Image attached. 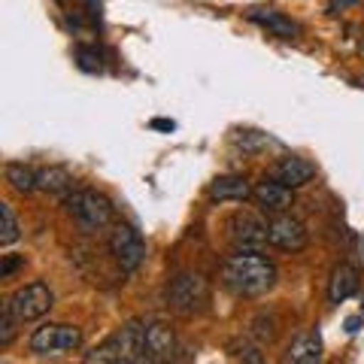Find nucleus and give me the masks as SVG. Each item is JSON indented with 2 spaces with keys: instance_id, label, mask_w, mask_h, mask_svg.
I'll return each instance as SVG.
<instances>
[{
  "instance_id": "22",
  "label": "nucleus",
  "mask_w": 364,
  "mask_h": 364,
  "mask_svg": "<svg viewBox=\"0 0 364 364\" xmlns=\"http://www.w3.org/2000/svg\"><path fill=\"white\" fill-rule=\"evenodd\" d=\"M76 61L85 73H97L100 70V52L91 46H76Z\"/></svg>"
},
{
  "instance_id": "19",
  "label": "nucleus",
  "mask_w": 364,
  "mask_h": 364,
  "mask_svg": "<svg viewBox=\"0 0 364 364\" xmlns=\"http://www.w3.org/2000/svg\"><path fill=\"white\" fill-rule=\"evenodd\" d=\"M234 146L237 149H243V152H249V155H255V152L267 149V146H277V143H273L264 131H237Z\"/></svg>"
},
{
  "instance_id": "21",
  "label": "nucleus",
  "mask_w": 364,
  "mask_h": 364,
  "mask_svg": "<svg viewBox=\"0 0 364 364\" xmlns=\"http://www.w3.org/2000/svg\"><path fill=\"white\" fill-rule=\"evenodd\" d=\"M18 318H16V313L9 310V306L4 304V310H0V349H6L9 343L16 340V334H18Z\"/></svg>"
},
{
  "instance_id": "26",
  "label": "nucleus",
  "mask_w": 364,
  "mask_h": 364,
  "mask_svg": "<svg viewBox=\"0 0 364 364\" xmlns=\"http://www.w3.org/2000/svg\"><path fill=\"white\" fill-rule=\"evenodd\" d=\"M358 325H361V318H349V322H346V331H349V334H355V331H358Z\"/></svg>"
},
{
  "instance_id": "20",
  "label": "nucleus",
  "mask_w": 364,
  "mask_h": 364,
  "mask_svg": "<svg viewBox=\"0 0 364 364\" xmlns=\"http://www.w3.org/2000/svg\"><path fill=\"white\" fill-rule=\"evenodd\" d=\"M0 219H4V225H0V246H13L18 240V219L9 203H0Z\"/></svg>"
},
{
  "instance_id": "9",
  "label": "nucleus",
  "mask_w": 364,
  "mask_h": 364,
  "mask_svg": "<svg viewBox=\"0 0 364 364\" xmlns=\"http://www.w3.org/2000/svg\"><path fill=\"white\" fill-rule=\"evenodd\" d=\"M267 240L270 246L282 249V252H304L306 243H310V231H306V225L301 219H294L289 213H279V215H270Z\"/></svg>"
},
{
  "instance_id": "16",
  "label": "nucleus",
  "mask_w": 364,
  "mask_h": 364,
  "mask_svg": "<svg viewBox=\"0 0 364 364\" xmlns=\"http://www.w3.org/2000/svg\"><path fill=\"white\" fill-rule=\"evenodd\" d=\"M286 361L291 364H316L322 361V337H318V331H306L301 334L294 343L289 346L286 352Z\"/></svg>"
},
{
  "instance_id": "17",
  "label": "nucleus",
  "mask_w": 364,
  "mask_h": 364,
  "mask_svg": "<svg viewBox=\"0 0 364 364\" xmlns=\"http://www.w3.org/2000/svg\"><path fill=\"white\" fill-rule=\"evenodd\" d=\"M37 188L49 191V195L67 198L73 191V176L67 173L64 167H46V170H37Z\"/></svg>"
},
{
  "instance_id": "6",
  "label": "nucleus",
  "mask_w": 364,
  "mask_h": 364,
  "mask_svg": "<svg viewBox=\"0 0 364 364\" xmlns=\"http://www.w3.org/2000/svg\"><path fill=\"white\" fill-rule=\"evenodd\" d=\"M6 306L16 313V318L21 325L25 322H37V318H43L46 313L55 306V294L52 289L46 286V282H28V286H21L13 291V298L6 301Z\"/></svg>"
},
{
  "instance_id": "11",
  "label": "nucleus",
  "mask_w": 364,
  "mask_h": 364,
  "mask_svg": "<svg viewBox=\"0 0 364 364\" xmlns=\"http://www.w3.org/2000/svg\"><path fill=\"white\" fill-rule=\"evenodd\" d=\"M291 191L289 186H282L279 179H264V182H258V186L252 188V198L258 203V210L264 213V215H279V213H289L291 207Z\"/></svg>"
},
{
  "instance_id": "7",
  "label": "nucleus",
  "mask_w": 364,
  "mask_h": 364,
  "mask_svg": "<svg viewBox=\"0 0 364 364\" xmlns=\"http://www.w3.org/2000/svg\"><path fill=\"white\" fill-rule=\"evenodd\" d=\"M28 346L33 355H61L82 346V331L76 325H43L31 334Z\"/></svg>"
},
{
  "instance_id": "3",
  "label": "nucleus",
  "mask_w": 364,
  "mask_h": 364,
  "mask_svg": "<svg viewBox=\"0 0 364 364\" xmlns=\"http://www.w3.org/2000/svg\"><path fill=\"white\" fill-rule=\"evenodd\" d=\"M164 301L182 318L200 316L210 306V282L200 273H176L164 289Z\"/></svg>"
},
{
  "instance_id": "13",
  "label": "nucleus",
  "mask_w": 364,
  "mask_h": 364,
  "mask_svg": "<svg viewBox=\"0 0 364 364\" xmlns=\"http://www.w3.org/2000/svg\"><path fill=\"white\" fill-rule=\"evenodd\" d=\"M207 198L215 200V203H228V200L246 203L249 198H252V188H249V182L243 176H219V179L210 182Z\"/></svg>"
},
{
  "instance_id": "1",
  "label": "nucleus",
  "mask_w": 364,
  "mask_h": 364,
  "mask_svg": "<svg viewBox=\"0 0 364 364\" xmlns=\"http://www.w3.org/2000/svg\"><path fill=\"white\" fill-rule=\"evenodd\" d=\"M222 286L237 298H261L277 286V264L261 252H237L222 261Z\"/></svg>"
},
{
  "instance_id": "24",
  "label": "nucleus",
  "mask_w": 364,
  "mask_h": 364,
  "mask_svg": "<svg viewBox=\"0 0 364 364\" xmlns=\"http://www.w3.org/2000/svg\"><path fill=\"white\" fill-rule=\"evenodd\" d=\"M18 267H25V258L21 255H4V261H0V279H9Z\"/></svg>"
},
{
  "instance_id": "4",
  "label": "nucleus",
  "mask_w": 364,
  "mask_h": 364,
  "mask_svg": "<svg viewBox=\"0 0 364 364\" xmlns=\"http://www.w3.org/2000/svg\"><path fill=\"white\" fill-rule=\"evenodd\" d=\"M64 207L85 234L104 231V228L112 225V203L107 195H100L95 188H73L64 198Z\"/></svg>"
},
{
  "instance_id": "2",
  "label": "nucleus",
  "mask_w": 364,
  "mask_h": 364,
  "mask_svg": "<svg viewBox=\"0 0 364 364\" xmlns=\"http://www.w3.org/2000/svg\"><path fill=\"white\" fill-rule=\"evenodd\" d=\"M88 364H146V325L128 322L116 334H109L104 343L85 352Z\"/></svg>"
},
{
  "instance_id": "8",
  "label": "nucleus",
  "mask_w": 364,
  "mask_h": 364,
  "mask_svg": "<svg viewBox=\"0 0 364 364\" xmlns=\"http://www.w3.org/2000/svg\"><path fill=\"white\" fill-rule=\"evenodd\" d=\"M109 252L122 267V273H134L146 261V240L131 225H116L109 231Z\"/></svg>"
},
{
  "instance_id": "23",
  "label": "nucleus",
  "mask_w": 364,
  "mask_h": 364,
  "mask_svg": "<svg viewBox=\"0 0 364 364\" xmlns=\"http://www.w3.org/2000/svg\"><path fill=\"white\" fill-rule=\"evenodd\" d=\"M228 352H231V358H237V361H252V364L261 361V352L252 343H231V346H228Z\"/></svg>"
},
{
  "instance_id": "12",
  "label": "nucleus",
  "mask_w": 364,
  "mask_h": 364,
  "mask_svg": "<svg viewBox=\"0 0 364 364\" xmlns=\"http://www.w3.org/2000/svg\"><path fill=\"white\" fill-rule=\"evenodd\" d=\"M270 176L279 179L282 186H289V188H301L316 176V164H310L301 155H286V158H279V161L273 164Z\"/></svg>"
},
{
  "instance_id": "10",
  "label": "nucleus",
  "mask_w": 364,
  "mask_h": 364,
  "mask_svg": "<svg viewBox=\"0 0 364 364\" xmlns=\"http://www.w3.org/2000/svg\"><path fill=\"white\" fill-rule=\"evenodd\" d=\"M146 364H155V361H173L176 358V334L173 328L161 318H146Z\"/></svg>"
},
{
  "instance_id": "14",
  "label": "nucleus",
  "mask_w": 364,
  "mask_h": 364,
  "mask_svg": "<svg viewBox=\"0 0 364 364\" xmlns=\"http://www.w3.org/2000/svg\"><path fill=\"white\" fill-rule=\"evenodd\" d=\"M358 286H361L358 270L352 264H337L331 270V279H328V301H331V304H343V301H349L352 294L358 291Z\"/></svg>"
},
{
  "instance_id": "5",
  "label": "nucleus",
  "mask_w": 364,
  "mask_h": 364,
  "mask_svg": "<svg viewBox=\"0 0 364 364\" xmlns=\"http://www.w3.org/2000/svg\"><path fill=\"white\" fill-rule=\"evenodd\" d=\"M267 225L261 215L249 213V210H240L234 213L231 219H228V240H231V246L237 249V252H261L270 240H267Z\"/></svg>"
},
{
  "instance_id": "25",
  "label": "nucleus",
  "mask_w": 364,
  "mask_h": 364,
  "mask_svg": "<svg viewBox=\"0 0 364 364\" xmlns=\"http://www.w3.org/2000/svg\"><path fill=\"white\" fill-rule=\"evenodd\" d=\"M152 128H155V131H173L176 124L170 122V119H155V122H152Z\"/></svg>"
},
{
  "instance_id": "18",
  "label": "nucleus",
  "mask_w": 364,
  "mask_h": 364,
  "mask_svg": "<svg viewBox=\"0 0 364 364\" xmlns=\"http://www.w3.org/2000/svg\"><path fill=\"white\" fill-rule=\"evenodd\" d=\"M6 182L13 186L18 195H31V191H37V170H31L28 164H18V161H9L6 170H4Z\"/></svg>"
},
{
  "instance_id": "15",
  "label": "nucleus",
  "mask_w": 364,
  "mask_h": 364,
  "mask_svg": "<svg viewBox=\"0 0 364 364\" xmlns=\"http://www.w3.org/2000/svg\"><path fill=\"white\" fill-rule=\"evenodd\" d=\"M249 18H252L255 25L267 28L273 37H279V40H294V37L301 33V25H294L291 18H286L282 13H277V9H252V13H249Z\"/></svg>"
}]
</instances>
